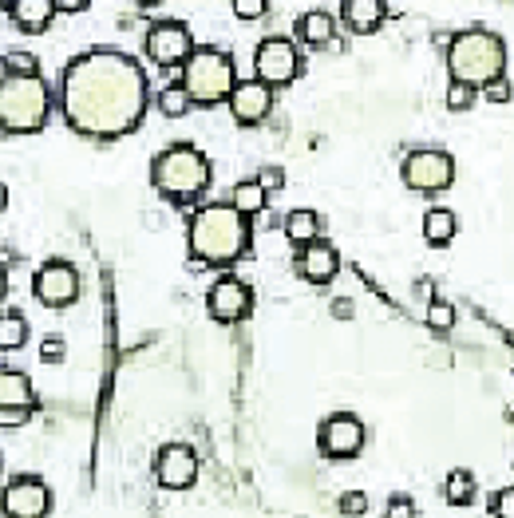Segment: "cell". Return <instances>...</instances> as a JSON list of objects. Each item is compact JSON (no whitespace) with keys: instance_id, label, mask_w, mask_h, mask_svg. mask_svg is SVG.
<instances>
[{"instance_id":"obj_1","label":"cell","mask_w":514,"mask_h":518,"mask_svg":"<svg viewBox=\"0 0 514 518\" xmlns=\"http://www.w3.org/2000/svg\"><path fill=\"white\" fill-rule=\"evenodd\" d=\"M60 107L76 135L99 143L123 139L147 115V76L135 56L95 48L64 68Z\"/></svg>"},{"instance_id":"obj_2","label":"cell","mask_w":514,"mask_h":518,"mask_svg":"<svg viewBox=\"0 0 514 518\" xmlns=\"http://www.w3.org/2000/svg\"><path fill=\"white\" fill-rule=\"evenodd\" d=\"M190 258L194 265H234L250 250V222L230 202L198 206L190 218Z\"/></svg>"},{"instance_id":"obj_3","label":"cell","mask_w":514,"mask_h":518,"mask_svg":"<svg viewBox=\"0 0 514 518\" xmlns=\"http://www.w3.org/2000/svg\"><path fill=\"white\" fill-rule=\"evenodd\" d=\"M447 68H451V80H459V84H495L507 76V44H503V36H495L487 28L455 32L447 44Z\"/></svg>"},{"instance_id":"obj_4","label":"cell","mask_w":514,"mask_h":518,"mask_svg":"<svg viewBox=\"0 0 514 518\" xmlns=\"http://www.w3.org/2000/svg\"><path fill=\"white\" fill-rule=\"evenodd\" d=\"M52 115V91L40 76H0V131L32 135Z\"/></svg>"},{"instance_id":"obj_5","label":"cell","mask_w":514,"mask_h":518,"mask_svg":"<svg viewBox=\"0 0 514 518\" xmlns=\"http://www.w3.org/2000/svg\"><path fill=\"white\" fill-rule=\"evenodd\" d=\"M151 182L171 202H194V198H202L210 190V159L190 143L167 147L151 163Z\"/></svg>"},{"instance_id":"obj_6","label":"cell","mask_w":514,"mask_h":518,"mask_svg":"<svg viewBox=\"0 0 514 518\" xmlns=\"http://www.w3.org/2000/svg\"><path fill=\"white\" fill-rule=\"evenodd\" d=\"M182 91L190 95L194 107H214L222 99H230V91L238 84L234 76V56L222 48H194L182 64Z\"/></svg>"},{"instance_id":"obj_7","label":"cell","mask_w":514,"mask_h":518,"mask_svg":"<svg viewBox=\"0 0 514 518\" xmlns=\"http://www.w3.org/2000/svg\"><path fill=\"white\" fill-rule=\"evenodd\" d=\"M400 178L416 194H439V190H447L455 182V159L447 151H435V147L412 151L400 163Z\"/></svg>"},{"instance_id":"obj_8","label":"cell","mask_w":514,"mask_h":518,"mask_svg":"<svg viewBox=\"0 0 514 518\" xmlns=\"http://www.w3.org/2000/svg\"><path fill=\"white\" fill-rule=\"evenodd\" d=\"M0 511H4V518H48L52 491L40 475H16L0 491Z\"/></svg>"},{"instance_id":"obj_9","label":"cell","mask_w":514,"mask_h":518,"mask_svg":"<svg viewBox=\"0 0 514 518\" xmlns=\"http://www.w3.org/2000/svg\"><path fill=\"white\" fill-rule=\"evenodd\" d=\"M254 68H257V80L265 87H285L297 80L301 56H297V48H293L285 36H269V40L257 44Z\"/></svg>"},{"instance_id":"obj_10","label":"cell","mask_w":514,"mask_h":518,"mask_svg":"<svg viewBox=\"0 0 514 518\" xmlns=\"http://www.w3.org/2000/svg\"><path fill=\"white\" fill-rule=\"evenodd\" d=\"M206 309H210V317H214V321H222V325H238V321H246V317H250V309H254V293H250V285H246V281H238V277H218V281L210 285V293H206Z\"/></svg>"},{"instance_id":"obj_11","label":"cell","mask_w":514,"mask_h":518,"mask_svg":"<svg viewBox=\"0 0 514 518\" xmlns=\"http://www.w3.org/2000/svg\"><path fill=\"white\" fill-rule=\"evenodd\" d=\"M36 297H40V305H48V309H68V305H76V297H80V273H76V265H68V261H48V265L36 273Z\"/></svg>"},{"instance_id":"obj_12","label":"cell","mask_w":514,"mask_h":518,"mask_svg":"<svg viewBox=\"0 0 514 518\" xmlns=\"http://www.w3.org/2000/svg\"><path fill=\"white\" fill-rule=\"evenodd\" d=\"M143 48H147V60L151 64H159V68H182L186 56L194 52V40H190V32L182 24L163 20V24H155L147 32V44Z\"/></svg>"},{"instance_id":"obj_13","label":"cell","mask_w":514,"mask_h":518,"mask_svg":"<svg viewBox=\"0 0 514 518\" xmlns=\"http://www.w3.org/2000/svg\"><path fill=\"white\" fill-rule=\"evenodd\" d=\"M321 451L329 459H356L360 447H364V424L352 416V412H333L325 424H321V435H317Z\"/></svg>"},{"instance_id":"obj_14","label":"cell","mask_w":514,"mask_h":518,"mask_svg":"<svg viewBox=\"0 0 514 518\" xmlns=\"http://www.w3.org/2000/svg\"><path fill=\"white\" fill-rule=\"evenodd\" d=\"M198 475V455L186 447V443H171L155 455V479L167 487V491H186Z\"/></svg>"},{"instance_id":"obj_15","label":"cell","mask_w":514,"mask_h":518,"mask_svg":"<svg viewBox=\"0 0 514 518\" xmlns=\"http://www.w3.org/2000/svg\"><path fill=\"white\" fill-rule=\"evenodd\" d=\"M226 103L242 127H254L273 111V87H265L261 80H238Z\"/></svg>"},{"instance_id":"obj_16","label":"cell","mask_w":514,"mask_h":518,"mask_svg":"<svg viewBox=\"0 0 514 518\" xmlns=\"http://www.w3.org/2000/svg\"><path fill=\"white\" fill-rule=\"evenodd\" d=\"M297 273H301L309 285H329V281L341 273V254H337L325 238H317V242H309V246L297 250Z\"/></svg>"},{"instance_id":"obj_17","label":"cell","mask_w":514,"mask_h":518,"mask_svg":"<svg viewBox=\"0 0 514 518\" xmlns=\"http://www.w3.org/2000/svg\"><path fill=\"white\" fill-rule=\"evenodd\" d=\"M384 16H388L384 0H341V20L356 36H372L384 24Z\"/></svg>"},{"instance_id":"obj_18","label":"cell","mask_w":514,"mask_h":518,"mask_svg":"<svg viewBox=\"0 0 514 518\" xmlns=\"http://www.w3.org/2000/svg\"><path fill=\"white\" fill-rule=\"evenodd\" d=\"M8 12H12V24H16L20 32H28V36L44 32V28L56 20V4H52V0H12Z\"/></svg>"},{"instance_id":"obj_19","label":"cell","mask_w":514,"mask_h":518,"mask_svg":"<svg viewBox=\"0 0 514 518\" xmlns=\"http://www.w3.org/2000/svg\"><path fill=\"white\" fill-rule=\"evenodd\" d=\"M301 40H305L313 52L337 48V20H333L329 12H321V8L305 12V16H301Z\"/></svg>"},{"instance_id":"obj_20","label":"cell","mask_w":514,"mask_h":518,"mask_svg":"<svg viewBox=\"0 0 514 518\" xmlns=\"http://www.w3.org/2000/svg\"><path fill=\"white\" fill-rule=\"evenodd\" d=\"M0 408H36V392L24 372L0 368Z\"/></svg>"},{"instance_id":"obj_21","label":"cell","mask_w":514,"mask_h":518,"mask_svg":"<svg viewBox=\"0 0 514 518\" xmlns=\"http://www.w3.org/2000/svg\"><path fill=\"white\" fill-rule=\"evenodd\" d=\"M321 214L317 210H289V218H285V234H289V242L293 246H309V242H317L321 238Z\"/></svg>"},{"instance_id":"obj_22","label":"cell","mask_w":514,"mask_h":518,"mask_svg":"<svg viewBox=\"0 0 514 518\" xmlns=\"http://www.w3.org/2000/svg\"><path fill=\"white\" fill-rule=\"evenodd\" d=\"M451 238H455V214L443 206H431L424 214V242L443 250V246H451Z\"/></svg>"},{"instance_id":"obj_23","label":"cell","mask_w":514,"mask_h":518,"mask_svg":"<svg viewBox=\"0 0 514 518\" xmlns=\"http://www.w3.org/2000/svg\"><path fill=\"white\" fill-rule=\"evenodd\" d=\"M475 495H479V487H475V475H471V471H451V475L443 479V499H447L451 507H471Z\"/></svg>"},{"instance_id":"obj_24","label":"cell","mask_w":514,"mask_h":518,"mask_svg":"<svg viewBox=\"0 0 514 518\" xmlns=\"http://www.w3.org/2000/svg\"><path fill=\"white\" fill-rule=\"evenodd\" d=\"M28 345V321L20 313H0V352H16Z\"/></svg>"},{"instance_id":"obj_25","label":"cell","mask_w":514,"mask_h":518,"mask_svg":"<svg viewBox=\"0 0 514 518\" xmlns=\"http://www.w3.org/2000/svg\"><path fill=\"white\" fill-rule=\"evenodd\" d=\"M230 206H234L238 214H246V218H250V214H261V210H265V190L257 186L254 178H250V182H238L234 194H230Z\"/></svg>"},{"instance_id":"obj_26","label":"cell","mask_w":514,"mask_h":518,"mask_svg":"<svg viewBox=\"0 0 514 518\" xmlns=\"http://www.w3.org/2000/svg\"><path fill=\"white\" fill-rule=\"evenodd\" d=\"M194 103H190V95L182 91V84H171L159 91V111L167 115V119H178V115H186Z\"/></svg>"},{"instance_id":"obj_27","label":"cell","mask_w":514,"mask_h":518,"mask_svg":"<svg viewBox=\"0 0 514 518\" xmlns=\"http://www.w3.org/2000/svg\"><path fill=\"white\" fill-rule=\"evenodd\" d=\"M475 103H479V87L459 84V80L447 84V111H471Z\"/></svg>"},{"instance_id":"obj_28","label":"cell","mask_w":514,"mask_h":518,"mask_svg":"<svg viewBox=\"0 0 514 518\" xmlns=\"http://www.w3.org/2000/svg\"><path fill=\"white\" fill-rule=\"evenodd\" d=\"M0 68H4V76H36L40 72V64H36L32 52H8L0 60Z\"/></svg>"},{"instance_id":"obj_29","label":"cell","mask_w":514,"mask_h":518,"mask_svg":"<svg viewBox=\"0 0 514 518\" xmlns=\"http://www.w3.org/2000/svg\"><path fill=\"white\" fill-rule=\"evenodd\" d=\"M428 329L435 333H447V329H455V309L443 301V297H431L428 305Z\"/></svg>"},{"instance_id":"obj_30","label":"cell","mask_w":514,"mask_h":518,"mask_svg":"<svg viewBox=\"0 0 514 518\" xmlns=\"http://www.w3.org/2000/svg\"><path fill=\"white\" fill-rule=\"evenodd\" d=\"M64 356H68L64 337H44V341H40V360H44V364H60Z\"/></svg>"},{"instance_id":"obj_31","label":"cell","mask_w":514,"mask_h":518,"mask_svg":"<svg viewBox=\"0 0 514 518\" xmlns=\"http://www.w3.org/2000/svg\"><path fill=\"white\" fill-rule=\"evenodd\" d=\"M269 8V0H234V16L238 20H261Z\"/></svg>"},{"instance_id":"obj_32","label":"cell","mask_w":514,"mask_h":518,"mask_svg":"<svg viewBox=\"0 0 514 518\" xmlns=\"http://www.w3.org/2000/svg\"><path fill=\"white\" fill-rule=\"evenodd\" d=\"M341 511L348 518H360L368 511V495H364V491H348V495H341Z\"/></svg>"},{"instance_id":"obj_33","label":"cell","mask_w":514,"mask_h":518,"mask_svg":"<svg viewBox=\"0 0 514 518\" xmlns=\"http://www.w3.org/2000/svg\"><path fill=\"white\" fill-rule=\"evenodd\" d=\"M254 182L265 190V194H269V190H281V186H285V171H277V167H261Z\"/></svg>"},{"instance_id":"obj_34","label":"cell","mask_w":514,"mask_h":518,"mask_svg":"<svg viewBox=\"0 0 514 518\" xmlns=\"http://www.w3.org/2000/svg\"><path fill=\"white\" fill-rule=\"evenodd\" d=\"M36 408H0V428H20L32 420Z\"/></svg>"},{"instance_id":"obj_35","label":"cell","mask_w":514,"mask_h":518,"mask_svg":"<svg viewBox=\"0 0 514 518\" xmlns=\"http://www.w3.org/2000/svg\"><path fill=\"white\" fill-rule=\"evenodd\" d=\"M388 518H416V503L408 495H392L388 503Z\"/></svg>"},{"instance_id":"obj_36","label":"cell","mask_w":514,"mask_h":518,"mask_svg":"<svg viewBox=\"0 0 514 518\" xmlns=\"http://www.w3.org/2000/svg\"><path fill=\"white\" fill-rule=\"evenodd\" d=\"M495 518H514V487L495 495Z\"/></svg>"},{"instance_id":"obj_37","label":"cell","mask_w":514,"mask_h":518,"mask_svg":"<svg viewBox=\"0 0 514 518\" xmlns=\"http://www.w3.org/2000/svg\"><path fill=\"white\" fill-rule=\"evenodd\" d=\"M483 95H487L491 103H507V99H511V84H507V76H503V80H495V84L483 87Z\"/></svg>"},{"instance_id":"obj_38","label":"cell","mask_w":514,"mask_h":518,"mask_svg":"<svg viewBox=\"0 0 514 518\" xmlns=\"http://www.w3.org/2000/svg\"><path fill=\"white\" fill-rule=\"evenodd\" d=\"M56 4V12H84L91 0H52Z\"/></svg>"},{"instance_id":"obj_39","label":"cell","mask_w":514,"mask_h":518,"mask_svg":"<svg viewBox=\"0 0 514 518\" xmlns=\"http://www.w3.org/2000/svg\"><path fill=\"white\" fill-rule=\"evenodd\" d=\"M333 317H352V301L337 297V301H333Z\"/></svg>"},{"instance_id":"obj_40","label":"cell","mask_w":514,"mask_h":518,"mask_svg":"<svg viewBox=\"0 0 514 518\" xmlns=\"http://www.w3.org/2000/svg\"><path fill=\"white\" fill-rule=\"evenodd\" d=\"M4 210H8V186L0 182V214H4Z\"/></svg>"},{"instance_id":"obj_41","label":"cell","mask_w":514,"mask_h":518,"mask_svg":"<svg viewBox=\"0 0 514 518\" xmlns=\"http://www.w3.org/2000/svg\"><path fill=\"white\" fill-rule=\"evenodd\" d=\"M4 293H8V273H4V265H0V301H4Z\"/></svg>"},{"instance_id":"obj_42","label":"cell","mask_w":514,"mask_h":518,"mask_svg":"<svg viewBox=\"0 0 514 518\" xmlns=\"http://www.w3.org/2000/svg\"><path fill=\"white\" fill-rule=\"evenodd\" d=\"M139 4H155V0H139Z\"/></svg>"},{"instance_id":"obj_43","label":"cell","mask_w":514,"mask_h":518,"mask_svg":"<svg viewBox=\"0 0 514 518\" xmlns=\"http://www.w3.org/2000/svg\"><path fill=\"white\" fill-rule=\"evenodd\" d=\"M0 471H4V455H0Z\"/></svg>"},{"instance_id":"obj_44","label":"cell","mask_w":514,"mask_h":518,"mask_svg":"<svg viewBox=\"0 0 514 518\" xmlns=\"http://www.w3.org/2000/svg\"><path fill=\"white\" fill-rule=\"evenodd\" d=\"M0 4H12V0H0Z\"/></svg>"}]
</instances>
